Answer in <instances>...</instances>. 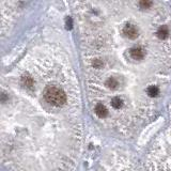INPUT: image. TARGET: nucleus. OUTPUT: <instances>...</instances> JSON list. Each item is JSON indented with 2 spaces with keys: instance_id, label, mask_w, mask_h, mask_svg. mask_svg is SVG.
I'll list each match as a JSON object with an SVG mask.
<instances>
[{
  "instance_id": "f257e3e1",
  "label": "nucleus",
  "mask_w": 171,
  "mask_h": 171,
  "mask_svg": "<svg viewBox=\"0 0 171 171\" xmlns=\"http://www.w3.org/2000/svg\"><path fill=\"white\" fill-rule=\"evenodd\" d=\"M44 96L47 102L55 106H62L66 102V95L64 91L55 86H49L45 89Z\"/></svg>"
},
{
  "instance_id": "f03ea898",
  "label": "nucleus",
  "mask_w": 171,
  "mask_h": 171,
  "mask_svg": "<svg viewBox=\"0 0 171 171\" xmlns=\"http://www.w3.org/2000/svg\"><path fill=\"white\" fill-rule=\"evenodd\" d=\"M123 33L125 34V37H129V39H135L138 36V30L134 25L127 24L123 29Z\"/></svg>"
},
{
  "instance_id": "7ed1b4c3",
  "label": "nucleus",
  "mask_w": 171,
  "mask_h": 171,
  "mask_svg": "<svg viewBox=\"0 0 171 171\" xmlns=\"http://www.w3.org/2000/svg\"><path fill=\"white\" fill-rule=\"evenodd\" d=\"M130 56L135 60H140L144 57V51L140 47H135V48L130 49Z\"/></svg>"
},
{
  "instance_id": "20e7f679",
  "label": "nucleus",
  "mask_w": 171,
  "mask_h": 171,
  "mask_svg": "<svg viewBox=\"0 0 171 171\" xmlns=\"http://www.w3.org/2000/svg\"><path fill=\"white\" fill-rule=\"evenodd\" d=\"M95 114L99 115L100 118H105L108 114L107 108L103 104H97L96 107H95Z\"/></svg>"
},
{
  "instance_id": "39448f33",
  "label": "nucleus",
  "mask_w": 171,
  "mask_h": 171,
  "mask_svg": "<svg viewBox=\"0 0 171 171\" xmlns=\"http://www.w3.org/2000/svg\"><path fill=\"white\" fill-rule=\"evenodd\" d=\"M169 34V30H168L167 26H162L157 31V36L159 39H166Z\"/></svg>"
},
{
  "instance_id": "423d86ee",
  "label": "nucleus",
  "mask_w": 171,
  "mask_h": 171,
  "mask_svg": "<svg viewBox=\"0 0 171 171\" xmlns=\"http://www.w3.org/2000/svg\"><path fill=\"white\" fill-rule=\"evenodd\" d=\"M158 93H159V90H158L156 86H151V87L148 88V94H149L151 97L157 96Z\"/></svg>"
},
{
  "instance_id": "0eeeda50",
  "label": "nucleus",
  "mask_w": 171,
  "mask_h": 171,
  "mask_svg": "<svg viewBox=\"0 0 171 171\" xmlns=\"http://www.w3.org/2000/svg\"><path fill=\"white\" fill-rule=\"evenodd\" d=\"M123 105V102L121 99H119V97H115V99L111 100V106L115 108V109H119V108H121Z\"/></svg>"
},
{
  "instance_id": "6e6552de",
  "label": "nucleus",
  "mask_w": 171,
  "mask_h": 171,
  "mask_svg": "<svg viewBox=\"0 0 171 171\" xmlns=\"http://www.w3.org/2000/svg\"><path fill=\"white\" fill-rule=\"evenodd\" d=\"M106 86L108 88H110V89H115L118 86V81L114 78V77H111V78H109L106 81Z\"/></svg>"
},
{
  "instance_id": "1a4fd4ad",
  "label": "nucleus",
  "mask_w": 171,
  "mask_h": 171,
  "mask_svg": "<svg viewBox=\"0 0 171 171\" xmlns=\"http://www.w3.org/2000/svg\"><path fill=\"white\" fill-rule=\"evenodd\" d=\"M151 2L150 1H141L140 2V6H141L142 7H149L151 6Z\"/></svg>"
}]
</instances>
